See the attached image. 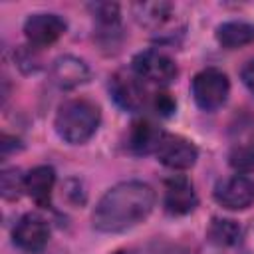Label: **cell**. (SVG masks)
Returning a JSON list of instances; mask_svg holds the SVG:
<instances>
[{"label":"cell","instance_id":"14","mask_svg":"<svg viewBox=\"0 0 254 254\" xmlns=\"http://www.w3.org/2000/svg\"><path fill=\"white\" fill-rule=\"evenodd\" d=\"M216 42L226 50H236L254 42V24L242 20L222 22L216 28Z\"/></svg>","mask_w":254,"mask_h":254},{"label":"cell","instance_id":"4","mask_svg":"<svg viewBox=\"0 0 254 254\" xmlns=\"http://www.w3.org/2000/svg\"><path fill=\"white\" fill-rule=\"evenodd\" d=\"M131 71L139 79L155 85H169L179 73L173 58L161 50H143L135 54L131 60Z\"/></svg>","mask_w":254,"mask_h":254},{"label":"cell","instance_id":"10","mask_svg":"<svg viewBox=\"0 0 254 254\" xmlns=\"http://www.w3.org/2000/svg\"><path fill=\"white\" fill-rule=\"evenodd\" d=\"M163 202H165V208H167L169 214L183 216V214H189V212H192L196 208L198 196L194 192L192 183L187 177L175 175V177L165 181Z\"/></svg>","mask_w":254,"mask_h":254},{"label":"cell","instance_id":"6","mask_svg":"<svg viewBox=\"0 0 254 254\" xmlns=\"http://www.w3.org/2000/svg\"><path fill=\"white\" fill-rule=\"evenodd\" d=\"M214 200L228 210H244L254 202V181L246 175H232L214 187Z\"/></svg>","mask_w":254,"mask_h":254},{"label":"cell","instance_id":"19","mask_svg":"<svg viewBox=\"0 0 254 254\" xmlns=\"http://www.w3.org/2000/svg\"><path fill=\"white\" fill-rule=\"evenodd\" d=\"M230 165L236 171H252L254 169V139L234 145V149L230 151Z\"/></svg>","mask_w":254,"mask_h":254},{"label":"cell","instance_id":"22","mask_svg":"<svg viewBox=\"0 0 254 254\" xmlns=\"http://www.w3.org/2000/svg\"><path fill=\"white\" fill-rule=\"evenodd\" d=\"M113 254H135L133 250H117V252H113Z\"/></svg>","mask_w":254,"mask_h":254},{"label":"cell","instance_id":"15","mask_svg":"<svg viewBox=\"0 0 254 254\" xmlns=\"http://www.w3.org/2000/svg\"><path fill=\"white\" fill-rule=\"evenodd\" d=\"M133 14L141 26L159 30L173 18V4H169V2H137V4H133Z\"/></svg>","mask_w":254,"mask_h":254},{"label":"cell","instance_id":"16","mask_svg":"<svg viewBox=\"0 0 254 254\" xmlns=\"http://www.w3.org/2000/svg\"><path fill=\"white\" fill-rule=\"evenodd\" d=\"M242 238V228L232 218H212L208 226V240L216 246H234Z\"/></svg>","mask_w":254,"mask_h":254},{"label":"cell","instance_id":"2","mask_svg":"<svg viewBox=\"0 0 254 254\" xmlns=\"http://www.w3.org/2000/svg\"><path fill=\"white\" fill-rule=\"evenodd\" d=\"M99 123H101L99 107L83 97L64 101L58 107L54 119L56 133L60 135V139H64L69 145H81L89 141L95 135Z\"/></svg>","mask_w":254,"mask_h":254},{"label":"cell","instance_id":"1","mask_svg":"<svg viewBox=\"0 0 254 254\" xmlns=\"http://www.w3.org/2000/svg\"><path fill=\"white\" fill-rule=\"evenodd\" d=\"M155 206V190L143 181L111 187L95 204L91 224L99 232H125L143 222Z\"/></svg>","mask_w":254,"mask_h":254},{"label":"cell","instance_id":"5","mask_svg":"<svg viewBox=\"0 0 254 254\" xmlns=\"http://www.w3.org/2000/svg\"><path fill=\"white\" fill-rule=\"evenodd\" d=\"M65 28H67V24L60 14L38 12V14H30L26 18L24 36L34 48H46V46H52L54 42H58L64 36Z\"/></svg>","mask_w":254,"mask_h":254},{"label":"cell","instance_id":"11","mask_svg":"<svg viewBox=\"0 0 254 254\" xmlns=\"http://www.w3.org/2000/svg\"><path fill=\"white\" fill-rule=\"evenodd\" d=\"M52 79L54 83L60 87V89H73V87H79L83 83L89 81V65L77 58V56H71V54H65V56H60L54 60L52 64Z\"/></svg>","mask_w":254,"mask_h":254},{"label":"cell","instance_id":"21","mask_svg":"<svg viewBox=\"0 0 254 254\" xmlns=\"http://www.w3.org/2000/svg\"><path fill=\"white\" fill-rule=\"evenodd\" d=\"M240 77H242V83L248 87V91L254 93V60L244 64V67L240 69Z\"/></svg>","mask_w":254,"mask_h":254},{"label":"cell","instance_id":"12","mask_svg":"<svg viewBox=\"0 0 254 254\" xmlns=\"http://www.w3.org/2000/svg\"><path fill=\"white\" fill-rule=\"evenodd\" d=\"M163 137H165V131L155 121L141 117L133 121L129 129L127 145L135 155H151V153H157Z\"/></svg>","mask_w":254,"mask_h":254},{"label":"cell","instance_id":"3","mask_svg":"<svg viewBox=\"0 0 254 254\" xmlns=\"http://www.w3.org/2000/svg\"><path fill=\"white\" fill-rule=\"evenodd\" d=\"M190 91L194 103L202 111H214L226 103L230 93V81L222 69L204 67L192 77Z\"/></svg>","mask_w":254,"mask_h":254},{"label":"cell","instance_id":"18","mask_svg":"<svg viewBox=\"0 0 254 254\" xmlns=\"http://www.w3.org/2000/svg\"><path fill=\"white\" fill-rule=\"evenodd\" d=\"M26 190V175L20 169H4L0 175V192L6 200H16Z\"/></svg>","mask_w":254,"mask_h":254},{"label":"cell","instance_id":"8","mask_svg":"<svg viewBox=\"0 0 254 254\" xmlns=\"http://www.w3.org/2000/svg\"><path fill=\"white\" fill-rule=\"evenodd\" d=\"M12 240L20 250L36 254L46 248V244L50 240V226H48L46 218H42L40 214L28 212L16 222V226L12 230Z\"/></svg>","mask_w":254,"mask_h":254},{"label":"cell","instance_id":"20","mask_svg":"<svg viewBox=\"0 0 254 254\" xmlns=\"http://www.w3.org/2000/svg\"><path fill=\"white\" fill-rule=\"evenodd\" d=\"M153 109L161 115V117H171L177 109V101L169 91H157L153 95Z\"/></svg>","mask_w":254,"mask_h":254},{"label":"cell","instance_id":"7","mask_svg":"<svg viewBox=\"0 0 254 254\" xmlns=\"http://www.w3.org/2000/svg\"><path fill=\"white\" fill-rule=\"evenodd\" d=\"M109 93L113 101L125 111H139L147 101V91L143 79L133 71H117L109 79Z\"/></svg>","mask_w":254,"mask_h":254},{"label":"cell","instance_id":"9","mask_svg":"<svg viewBox=\"0 0 254 254\" xmlns=\"http://www.w3.org/2000/svg\"><path fill=\"white\" fill-rule=\"evenodd\" d=\"M155 155H157L159 163H163L165 167H169L173 171H185V169H190L196 163L198 151L192 145V141H189L181 135L165 133V137H163Z\"/></svg>","mask_w":254,"mask_h":254},{"label":"cell","instance_id":"17","mask_svg":"<svg viewBox=\"0 0 254 254\" xmlns=\"http://www.w3.org/2000/svg\"><path fill=\"white\" fill-rule=\"evenodd\" d=\"M89 10L95 18V24L97 28L103 32V34H115L119 30V6L115 2H95V4H89Z\"/></svg>","mask_w":254,"mask_h":254},{"label":"cell","instance_id":"13","mask_svg":"<svg viewBox=\"0 0 254 254\" xmlns=\"http://www.w3.org/2000/svg\"><path fill=\"white\" fill-rule=\"evenodd\" d=\"M54 185H56V171L50 165H38L26 173V192L42 208L52 206Z\"/></svg>","mask_w":254,"mask_h":254}]
</instances>
